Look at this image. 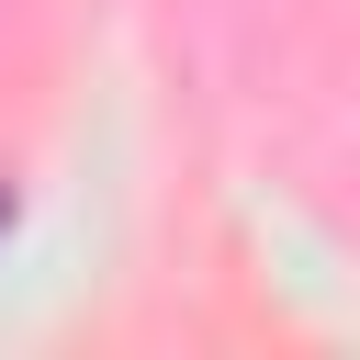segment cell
Segmentation results:
<instances>
[{"mask_svg":"<svg viewBox=\"0 0 360 360\" xmlns=\"http://www.w3.org/2000/svg\"><path fill=\"white\" fill-rule=\"evenodd\" d=\"M11 236H22V191L0 180V248H11Z\"/></svg>","mask_w":360,"mask_h":360,"instance_id":"1","label":"cell"}]
</instances>
